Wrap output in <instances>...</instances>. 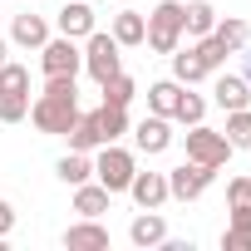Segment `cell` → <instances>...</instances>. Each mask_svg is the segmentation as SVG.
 <instances>
[{
	"mask_svg": "<svg viewBox=\"0 0 251 251\" xmlns=\"http://www.w3.org/2000/svg\"><path fill=\"white\" fill-rule=\"evenodd\" d=\"M212 177H217V168H207V163H182V168H173L168 173V197H177V202H197L207 187H212Z\"/></svg>",
	"mask_w": 251,
	"mask_h": 251,
	"instance_id": "obj_6",
	"label": "cell"
},
{
	"mask_svg": "<svg viewBox=\"0 0 251 251\" xmlns=\"http://www.w3.org/2000/svg\"><path fill=\"white\" fill-rule=\"evenodd\" d=\"M212 25H217V10L207 5V0H192V5H182V35H187V40L212 35Z\"/></svg>",
	"mask_w": 251,
	"mask_h": 251,
	"instance_id": "obj_16",
	"label": "cell"
},
{
	"mask_svg": "<svg viewBox=\"0 0 251 251\" xmlns=\"http://www.w3.org/2000/svg\"><path fill=\"white\" fill-rule=\"evenodd\" d=\"M182 89H187V84H177V79H158V84H148V113L173 118V108H177Z\"/></svg>",
	"mask_w": 251,
	"mask_h": 251,
	"instance_id": "obj_17",
	"label": "cell"
},
{
	"mask_svg": "<svg viewBox=\"0 0 251 251\" xmlns=\"http://www.w3.org/2000/svg\"><path fill=\"white\" fill-rule=\"evenodd\" d=\"M64 246L69 251H103L108 246V226H99V217H84L64 231Z\"/></svg>",
	"mask_w": 251,
	"mask_h": 251,
	"instance_id": "obj_11",
	"label": "cell"
},
{
	"mask_svg": "<svg viewBox=\"0 0 251 251\" xmlns=\"http://www.w3.org/2000/svg\"><path fill=\"white\" fill-rule=\"evenodd\" d=\"M94 118H99V133H103V143H113V138H123V133H128V108L99 103V108H94Z\"/></svg>",
	"mask_w": 251,
	"mask_h": 251,
	"instance_id": "obj_22",
	"label": "cell"
},
{
	"mask_svg": "<svg viewBox=\"0 0 251 251\" xmlns=\"http://www.w3.org/2000/svg\"><path fill=\"white\" fill-rule=\"evenodd\" d=\"M54 25H59V35L84 40V35L94 30V10H89V0H64V10L54 15Z\"/></svg>",
	"mask_w": 251,
	"mask_h": 251,
	"instance_id": "obj_12",
	"label": "cell"
},
{
	"mask_svg": "<svg viewBox=\"0 0 251 251\" xmlns=\"http://www.w3.org/2000/svg\"><path fill=\"white\" fill-rule=\"evenodd\" d=\"M173 118L182 123V128H192V123H202V118H207V99H202V94H187V89H182V99H177Z\"/></svg>",
	"mask_w": 251,
	"mask_h": 251,
	"instance_id": "obj_26",
	"label": "cell"
},
{
	"mask_svg": "<svg viewBox=\"0 0 251 251\" xmlns=\"http://www.w3.org/2000/svg\"><path fill=\"white\" fill-rule=\"evenodd\" d=\"M212 35L226 45V54H236V50L251 40V30H246V20H241V15H226V20H217V25H212Z\"/></svg>",
	"mask_w": 251,
	"mask_h": 251,
	"instance_id": "obj_23",
	"label": "cell"
},
{
	"mask_svg": "<svg viewBox=\"0 0 251 251\" xmlns=\"http://www.w3.org/2000/svg\"><path fill=\"white\" fill-rule=\"evenodd\" d=\"M99 89H103V103H113V108H128V103H133V94H138V84L123 74V69H118L113 79H103Z\"/></svg>",
	"mask_w": 251,
	"mask_h": 251,
	"instance_id": "obj_24",
	"label": "cell"
},
{
	"mask_svg": "<svg viewBox=\"0 0 251 251\" xmlns=\"http://www.w3.org/2000/svg\"><path fill=\"white\" fill-rule=\"evenodd\" d=\"M226 143L231 148H251V108H231L226 113Z\"/></svg>",
	"mask_w": 251,
	"mask_h": 251,
	"instance_id": "obj_25",
	"label": "cell"
},
{
	"mask_svg": "<svg viewBox=\"0 0 251 251\" xmlns=\"http://www.w3.org/2000/svg\"><path fill=\"white\" fill-rule=\"evenodd\" d=\"M5 54H10V45H5V40H0V64H5Z\"/></svg>",
	"mask_w": 251,
	"mask_h": 251,
	"instance_id": "obj_35",
	"label": "cell"
},
{
	"mask_svg": "<svg viewBox=\"0 0 251 251\" xmlns=\"http://www.w3.org/2000/svg\"><path fill=\"white\" fill-rule=\"evenodd\" d=\"M231 226H241V231H251V202H246V207H231Z\"/></svg>",
	"mask_w": 251,
	"mask_h": 251,
	"instance_id": "obj_33",
	"label": "cell"
},
{
	"mask_svg": "<svg viewBox=\"0 0 251 251\" xmlns=\"http://www.w3.org/2000/svg\"><path fill=\"white\" fill-rule=\"evenodd\" d=\"M69 148H79V153H89V148H103V133H99V118L94 113H79L74 123H69Z\"/></svg>",
	"mask_w": 251,
	"mask_h": 251,
	"instance_id": "obj_18",
	"label": "cell"
},
{
	"mask_svg": "<svg viewBox=\"0 0 251 251\" xmlns=\"http://www.w3.org/2000/svg\"><path fill=\"white\" fill-rule=\"evenodd\" d=\"M173 79H177V84H187V89H192L197 79H207V64L197 59V50H192V45H187V50H182V45L173 50Z\"/></svg>",
	"mask_w": 251,
	"mask_h": 251,
	"instance_id": "obj_19",
	"label": "cell"
},
{
	"mask_svg": "<svg viewBox=\"0 0 251 251\" xmlns=\"http://www.w3.org/2000/svg\"><path fill=\"white\" fill-rule=\"evenodd\" d=\"M222 246H226V251H251V231L226 226V231H222Z\"/></svg>",
	"mask_w": 251,
	"mask_h": 251,
	"instance_id": "obj_31",
	"label": "cell"
},
{
	"mask_svg": "<svg viewBox=\"0 0 251 251\" xmlns=\"http://www.w3.org/2000/svg\"><path fill=\"white\" fill-rule=\"evenodd\" d=\"M54 173H59V182H64V187H79V182H89V177H94V163H89L79 148H69V153L54 163Z\"/></svg>",
	"mask_w": 251,
	"mask_h": 251,
	"instance_id": "obj_20",
	"label": "cell"
},
{
	"mask_svg": "<svg viewBox=\"0 0 251 251\" xmlns=\"http://www.w3.org/2000/svg\"><path fill=\"white\" fill-rule=\"evenodd\" d=\"M133 143H138V153H168L173 148V118L148 113L138 128H133Z\"/></svg>",
	"mask_w": 251,
	"mask_h": 251,
	"instance_id": "obj_8",
	"label": "cell"
},
{
	"mask_svg": "<svg viewBox=\"0 0 251 251\" xmlns=\"http://www.w3.org/2000/svg\"><path fill=\"white\" fill-rule=\"evenodd\" d=\"M30 118V94H0V123Z\"/></svg>",
	"mask_w": 251,
	"mask_h": 251,
	"instance_id": "obj_29",
	"label": "cell"
},
{
	"mask_svg": "<svg viewBox=\"0 0 251 251\" xmlns=\"http://www.w3.org/2000/svg\"><path fill=\"white\" fill-rule=\"evenodd\" d=\"M133 173H138V163H133V153L128 148H113V143H103V153H99V163H94V177L118 197V192H128V182H133Z\"/></svg>",
	"mask_w": 251,
	"mask_h": 251,
	"instance_id": "obj_5",
	"label": "cell"
},
{
	"mask_svg": "<svg viewBox=\"0 0 251 251\" xmlns=\"http://www.w3.org/2000/svg\"><path fill=\"white\" fill-rule=\"evenodd\" d=\"M79 118V84L74 74H50L45 79V94L30 103V123L40 133H69V123Z\"/></svg>",
	"mask_w": 251,
	"mask_h": 251,
	"instance_id": "obj_1",
	"label": "cell"
},
{
	"mask_svg": "<svg viewBox=\"0 0 251 251\" xmlns=\"http://www.w3.org/2000/svg\"><path fill=\"white\" fill-rule=\"evenodd\" d=\"M10 226H15V207L0 197V236H10Z\"/></svg>",
	"mask_w": 251,
	"mask_h": 251,
	"instance_id": "obj_32",
	"label": "cell"
},
{
	"mask_svg": "<svg viewBox=\"0 0 251 251\" xmlns=\"http://www.w3.org/2000/svg\"><path fill=\"white\" fill-rule=\"evenodd\" d=\"M182 143H187V158L192 163H207V168H226L231 163V143H226V133H217V128H207V123H192V128L182 133Z\"/></svg>",
	"mask_w": 251,
	"mask_h": 251,
	"instance_id": "obj_3",
	"label": "cell"
},
{
	"mask_svg": "<svg viewBox=\"0 0 251 251\" xmlns=\"http://www.w3.org/2000/svg\"><path fill=\"white\" fill-rule=\"evenodd\" d=\"M128 192H133L138 207H163L168 202V173H133Z\"/></svg>",
	"mask_w": 251,
	"mask_h": 251,
	"instance_id": "obj_13",
	"label": "cell"
},
{
	"mask_svg": "<svg viewBox=\"0 0 251 251\" xmlns=\"http://www.w3.org/2000/svg\"><path fill=\"white\" fill-rule=\"evenodd\" d=\"M212 103L217 108H251V84L241 79V74H217V84H212Z\"/></svg>",
	"mask_w": 251,
	"mask_h": 251,
	"instance_id": "obj_10",
	"label": "cell"
},
{
	"mask_svg": "<svg viewBox=\"0 0 251 251\" xmlns=\"http://www.w3.org/2000/svg\"><path fill=\"white\" fill-rule=\"evenodd\" d=\"M123 45L113 40V35H103V30H89L84 35V69L94 74V84H103V79H113L118 69H123V54H118Z\"/></svg>",
	"mask_w": 251,
	"mask_h": 251,
	"instance_id": "obj_4",
	"label": "cell"
},
{
	"mask_svg": "<svg viewBox=\"0 0 251 251\" xmlns=\"http://www.w3.org/2000/svg\"><path fill=\"white\" fill-rule=\"evenodd\" d=\"M192 50H197V59L207 64V74H217V69L226 64V45H222L217 35H202V40H192Z\"/></svg>",
	"mask_w": 251,
	"mask_h": 251,
	"instance_id": "obj_27",
	"label": "cell"
},
{
	"mask_svg": "<svg viewBox=\"0 0 251 251\" xmlns=\"http://www.w3.org/2000/svg\"><path fill=\"white\" fill-rule=\"evenodd\" d=\"M241 50H246V54H241V59H246V69H241V79H246V84H251V40H246V45H241Z\"/></svg>",
	"mask_w": 251,
	"mask_h": 251,
	"instance_id": "obj_34",
	"label": "cell"
},
{
	"mask_svg": "<svg viewBox=\"0 0 251 251\" xmlns=\"http://www.w3.org/2000/svg\"><path fill=\"white\" fill-rule=\"evenodd\" d=\"M0 94H30V69L15 64V59H5V64H0Z\"/></svg>",
	"mask_w": 251,
	"mask_h": 251,
	"instance_id": "obj_28",
	"label": "cell"
},
{
	"mask_svg": "<svg viewBox=\"0 0 251 251\" xmlns=\"http://www.w3.org/2000/svg\"><path fill=\"white\" fill-rule=\"evenodd\" d=\"M118 45H143V35H148V20L138 15V10H118L113 15V30H108Z\"/></svg>",
	"mask_w": 251,
	"mask_h": 251,
	"instance_id": "obj_21",
	"label": "cell"
},
{
	"mask_svg": "<svg viewBox=\"0 0 251 251\" xmlns=\"http://www.w3.org/2000/svg\"><path fill=\"white\" fill-rule=\"evenodd\" d=\"M40 69H45V79H50V74H79V69H84V50H79L69 35L45 40V45H40Z\"/></svg>",
	"mask_w": 251,
	"mask_h": 251,
	"instance_id": "obj_7",
	"label": "cell"
},
{
	"mask_svg": "<svg viewBox=\"0 0 251 251\" xmlns=\"http://www.w3.org/2000/svg\"><path fill=\"white\" fill-rule=\"evenodd\" d=\"M226 202H231V207H246V202H251V177H231V182H226Z\"/></svg>",
	"mask_w": 251,
	"mask_h": 251,
	"instance_id": "obj_30",
	"label": "cell"
},
{
	"mask_svg": "<svg viewBox=\"0 0 251 251\" xmlns=\"http://www.w3.org/2000/svg\"><path fill=\"white\" fill-rule=\"evenodd\" d=\"M143 45H148L153 54H173V50L182 45V5H177V0H163V5L148 15Z\"/></svg>",
	"mask_w": 251,
	"mask_h": 251,
	"instance_id": "obj_2",
	"label": "cell"
},
{
	"mask_svg": "<svg viewBox=\"0 0 251 251\" xmlns=\"http://www.w3.org/2000/svg\"><path fill=\"white\" fill-rule=\"evenodd\" d=\"M128 241H133V246H143V251L168 241V222L158 217V207H143V212L128 222Z\"/></svg>",
	"mask_w": 251,
	"mask_h": 251,
	"instance_id": "obj_9",
	"label": "cell"
},
{
	"mask_svg": "<svg viewBox=\"0 0 251 251\" xmlns=\"http://www.w3.org/2000/svg\"><path fill=\"white\" fill-rule=\"evenodd\" d=\"M10 40H15L20 50H40V45L50 40V20H45V15H15Z\"/></svg>",
	"mask_w": 251,
	"mask_h": 251,
	"instance_id": "obj_14",
	"label": "cell"
},
{
	"mask_svg": "<svg viewBox=\"0 0 251 251\" xmlns=\"http://www.w3.org/2000/svg\"><path fill=\"white\" fill-rule=\"evenodd\" d=\"M108 202H113V192H108L103 182H79V187H74V212H79V217H103Z\"/></svg>",
	"mask_w": 251,
	"mask_h": 251,
	"instance_id": "obj_15",
	"label": "cell"
}]
</instances>
